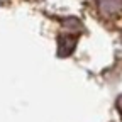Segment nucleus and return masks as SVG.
I'll return each mask as SVG.
<instances>
[{
  "mask_svg": "<svg viewBox=\"0 0 122 122\" xmlns=\"http://www.w3.org/2000/svg\"><path fill=\"white\" fill-rule=\"evenodd\" d=\"M117 107H119V110H120V114H122V95H120L119 100H117Z\"/></svg>",
  "mask_w": 122,
  "mask_h": 122,
  "instance_id": "obj_3",
  "label": "nucleus"
},
{
  "mask_svg": "<svg viewBox=\"0 0 122 122\" xmlns=\"http://www.w3.org/2000/svg\"><path fill=\"white\" fill-rule=\"evenodd\" d=\"M76 46V36L75 34H61L58 37V54L59 56H68L73 53Z\"/></svg>",
  "mask_w": 122,
  "mask_h": 122,
  "instance_id": "obj_2",
  "label": "nucleus"
},
{
  "mask_svg": "<svg viewBox=\"0 0 122 122\" xmlns=\"http://www.w3.org/2000/svg\"><path fill=\"white\" fill-rule=\"evenodd\" d=\"M97 9L102 17L117 19L122 15V0H97Z\"/></svg>",
  "mask_w": 122,
  "mask_h": 122,
  "instance_id": "obj_1",
  "label": "nucleus"
}]
</instances>
